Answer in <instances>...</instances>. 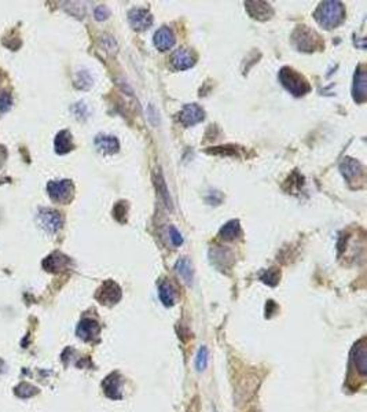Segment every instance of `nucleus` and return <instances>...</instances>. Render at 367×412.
Masks as SVG:
<instances>
[{
	"label": "nucleus",
	"instance_id": "nucleus-1",
	"mask_svg": "<svg viewBox=\"0 0 367 412\" xmlns=\"http://www.w3.org/2000/svg\"><path fill=\"white\" fill-rule=\"evenodd\" d=\"M345 18V10L342 3L340 2H323L322 5L319 6L318 10L315 11V19L318 21L320 27L326 28V29H333L340 25L341 22L344 21Z\"/></svg>",
	"mask_w": 367,
	"mask_h": 412
},
{
	"label": "nucleus",
	"instance_id": "nucleus-27",
	"mask_svg": "<svg viewBox=\"0 0 367 412\" xmlns=\"http://www.w3.org/2000/svg\"><path fill=\"white\" fill-rule=\"evenodd\" d=\"M169 238H171V242H172L173 246H180L183 243V238H181L180 233L177 231L176 228L169 227Z\"/></svg>",
	"mask_w": 367,
	"mask_h": 412
},
{
	"label": "nucleus",
	"instance_id": "nucleus-10",
	"mask_svg": "<svg viewBox=\"0 0 367 412\" xmlns=\"http://www.w3.org/2000/svg\"><path fill=\"white\" fill-rule=\"evenodd\" d=\"M172 65L177 71H185L189 69L191 66L194 65V58L191 55L190 51H187L186 49L176 50L172 55Z\"/></svg>",
	"mask_w": 367,
	"mask_h": 412
},
{
	"label": "nucleus",
	"instance_id": "nucleus-13",
	"mask_svg": "<svg viewBox=\"0 0 367 412\" xmlns=\"http://www.w3.org/2000/svg\"><path fill=\"white\" fill-rule=\"evenodd\" d=\"M246 9L253 18H259V19H266V18H270V15H272L270 5L263 3V2H248Z\"/></svg>",
	"mask_w": 367,
	"mask_h": 412
},
{
	"label": "nucleus",
	"instance_id": "nucleus-25",
	"mask_svg": "<svg viewBox=\"0 0 367 412\" xmlns=\"http://www.w3.org/2000/svg\"><path fill=\"white\" fill-rule=\"evenodd\" d=\"M278 279H279L278 272L275 271L274 268H272V269H268V271H266L263 275H261V281L270 286L277 285V283H278Z\"/></svg>",
	"mask_w": 367,
	"mask_h": 412
},
{
	"label": "nucleus",
	"instance_id": "nucleus-29",
	"mask_svg": "<svg viewBox=\"0 0 367 412\" xmlns=\"http://www.w3.org/2000/svg\"><path fill=\"white\" fill-rule=\"evenodd\" d=\"M127 213V206L124 205V202H120L119 205L114 208V216L116 219L120 221V216H124Z\"/></svg>",
	"mask_w": 367,
	"mask_h": 412
},
{
	"label": "nucleus",
	"instance_id": "nucleus-7",
	"mask_svg": "<svg viewBox=\"0 0 367 412\" xmlns=\"http://www.w3.org/2000/svg\"><path fill=\"white\" fill-rule=\"evenodd\" d=\"M128 21L131 27L136 31H145L151 27L153 24V17L151 14L145 9H133L129 11Z\"/></svg>",
	"mask_w": 367,
	"mask_h": 412
},
{
	"label": "nucleus",
	"instance_id": "nucleus-21",
	"mask_svg": "<svg viewBox=\"0 0 367 412\" xmlns=\"http://www.w3.org/2000/svg\"><path fill=\"white\" fill-rule=\"evenodd\" d=\"M239 234H241V227H239L238 220H231L220 230V237L224 241H234L235 238L239 237Z\"/></svg>",
	"mask_w": 367,
	"mask_h": 412
},
{
	"label": "nucleus",
	"instance_id": "nucleus-20",
	"mask_svg": "<svg viewBox=\"0 0 367 412\" xmlns=\"http://www.w3.org/2000/svg\"><path fill=\"white\" fill-rule=\"evenodd\" d=\"M176 269L177 275L185 281V283L190 285L193 282V267H191V263L189 259H180L176 263Z\"/></svg>",
	"mask_w": 367,
	"mask_h": 412
},
{
	"label": "nucleus",
	"instance_id": "nucleus-9",
	"mask_svg": "<svg viewBox=\"0 0 367 412\" xmlns=\"http://www.w3.org/2000/svg\"><path fill=\"white\" fill-rule=\"evenodd\" d=\"M175 44V35L169 28H161L155 32L154 35V45L159 51H167L172 49Z\"/></svg>",
	"mask_w": 367,
	"mask_h": 412
},
{
	"label": "nucleus",
	"instance_id": "nucleus-30",
	"mask_svg": "<svg viewBox=\"0 0 367 412\" xmlns=\"http://www.w3.org/2000/svg\"><path fill=\"white\" fill-rule=\"evenodd\" d=\"M5 158H6V150L3 146H0V167H2L3 163H5Z\"/></svg>",
	"mask_w": 367,
	"mask_h": 412
},
{
	"label": "nucleus",
	"instance_id": "nucleus-18",
	"mask_svg": "<svg viewBox=\"0 0 367 412\" xmlns=\"http://www.w3.org/2000/svg\"><path fill=\"white\" fill-rule=\"evenodd\" d=\"M73 149L72 135L67 131H61L55 138V150L58 154L69 153Z\"/></svg>",
	"mask_w": 367,
	"mask_h": 412
},
{
	"label": "nucleus",
	"instance_id": "nucleus-19",
	"mask_svg": "<svg viewBox=\"0 0 367 412\" xmlns=\"http://www.w3.org/2000/svg\"><path fill=\"white\" fill-rule=\"evenodd\" d=\"M120 385H121V381L117 375H110L109 378H106V381L103 383V389H105V393H106L110 399H120L121 397V393H120Z\"/></svg>",
	"mask_w": 367,
	"mask_h": 412
},
{
	"label": "nucleus",
	"instance_id": "nucleus-4",
	"mask_svg": "<svg viewBox=\"0 0 367 412\" xmlns=\"http://www.w3.org/2000/svg\"><path fill=\"white\" fill-rule=\"evenodd\" d=\"M37 221L50 234H55L62 227V217L57 211L53 209H41L37 215Z\"/></svg>",
	"mask_w": 367,
	"mask_h": 412
},
{
	"label": "nucleus",
	"instance_id": "nucleus-3",
	"mask_svg": "<svg viewBox=\"0 0 367 412\" xmlns=\"http://www.w3.org/2000/svg\"><path fill=\"white\" fill-rule=\"evenodd\" d=\"M73 185L71 180H55V181H50L47 186V191H49L51 199L59 203H66L73 197Z\"/></svg>",
	"mask_w": 367,
	"mask_h": 412
},
{
	"label": "nucleus",
	"instance_id": "nucleus-14",
	"mask_svg": "<svg viewBox=\"0 0 367 412\" xmlns=\"http://www.w3.org/2000/svg\"><path fill=\"white\" fill-rule=\"evenodd\" d=\"M340 169L341 173H342L348 180L354 179V177H358L359 175H362L363 173L362 165H360L356 159H352V158H345L344 161L341 163Z\"/></svg>",
	"mask_w": 367,
	"mask_h": 412
},
{
	"label": "nucleus",
	"instance_id": "nucleus-23",
	"mask_svg": "<svg viewBox=\"0 0 367 412\" xmlns=\"http://www.w3.org/2000/svg\"><path fill=\"white\" fill-rule=\"evenodd\" d=\"M67 261H69V260H67V257H65V256L57 253V255H53L51 257H49V259H47V261H45V265L49 264L50 269H51V271H54V269H58V268H61V267H63V265H66Z\"/></svg>",
	"mask_w": 367,
	"mask_h": 412
},
{
	"label": "nucleus",
	"instance_id": "nucleus-2",
	"mask_svg": "<svg viewBox=\"0 0 367 412\" xmlns=\"http://www.w3.org/2000/svg\"><path fill=\"white\" fill-rule=\"evenodd\" d=\"M279 80L283 84V87L296 97L305 95L311 91V85L308 81L300 73H297L290 67H283L282 71L279 72Z\"/></svg>",
	"mask_w": 367,
	"mask_h": 412
},
{
	"label": "nucleus",
	"instance_id": "nucleus-11",
	"mask_svg": "<svg viewBox=\"0 0 367 412\" xmlns=\"http://www.w3.org/2000/svg\"><path fill=\"white\" fill-rule=\"evenodd\" d=\"M95 146L101 153L105 154H113L116 151H119V141L116 139L114 136H107V135H99L95 139Z\"/></svg>",
	"mask_w": 367,
	"mask_h": 412
},
{
	"label": "nucleus",
	"instance_id": "nucleus-16",
	"mask_svg": "<svg viewBox=\"0 0 367 412\" xmlns=\"http://www.w3.org/2000/svg\"><path fill=\"white\" fill-rule=\"evenodd\" d=\"M354 360L356 364V369L362 375H366L367 373V351L364 341L359 342L356 348L354 349Z\"/></svg>",
	"mask_w": 367,
	"mask_h": 412
},
{
	"label": "nucleus",
	"instance_id": "nucleus-6",
	"mask_svg": "<svg viewBox=\"0 0 367 412\" xmlns=\"http://www.w3.org/2000/svg\"><path fill=\"white\" fill-rule=\"evenodd\" d=\"M203 110L202 107H199L195 103L191 105H186L181 109L180 114H179V120L185 127H193L195 124H198L199 121L203 120Z\"/></svg>",
	"mask_w": 367,
	"mask_h": 412
},
{
	"label": "nucleus",
	"instance_id": "nucleus-24",
	"mask_svg": "<svg viewBox=\"0 0 367 412\" xmlns=\"http://www.w3.org/2000/svg\"><path fill=\"white\" fill-rule=\"evenodd\" d=\"M208 364V349L205 347H202L198 351V355H197V360H195V365H197V370L198 371H202L207 367Z\"/></svg>",
	"mask_w": 367,
	"mask_h": 412
},
{
	"label": "nucleus",
	"instance_id": "nucleus-5",
	"mask_svg": "<svg viewBox=\"0 0 367 412\" xmlns=\"http://www.w3.org/2000/svg\"><path fill=\"white\" fill-rule=\"evenodd\" d=\"M318 41L319 36L305 27L297 29V32L294 33V43H296L297 49L303 50V51H314L318 47Z\"/></svg>",
	"mask_w": 367,
	"mask_h": 412
},
{
	"label": "nucleus",
	"instance_id": "nucleus-26",
	"mask_svg": "<svg viewBox=\"0 0 367 412\" xmlns=\"http://www.w3.org/2000/svg\"><path fill=\"white\" fill-rule=\"evenodd\" d=\"M13 105V99L10 97L9 94H0V113H6L9 111L10 107Z\"/></svg>",
	"mask_w": 367,
	"mask_h": 412
},
{
	"label": "nucleus",
	"instance_id": "nucleus-15",
	"mask_svg": "<svg viewBox=\"0 0 367 412\" xmlns=\"http://www.w3.org/2000/svg\"><path fill=\"white\" fill-rule=\"evenodd\" d=\"M354 98L356 102H363L366 99V73L362 67H359L355 75Z\"/></svg>",
	"mask_w": 367,
	"mask_h": 412
},
{
	"label": "nucleus",
	"instance_id": "nucleus-12",
	"mask_svg": "<svg viewBox=\"0 0 367 412\" xmlns=\"http://www.w3.org/2000/svg\"><path fill=\"white\" fill-rule=\"evenodd\" d=\"M99 325H98L95 320L91 319H84L81 323L79 325V329H77V334L80 337L85 339V341H89L93 339L94 337H97L99 334Z\"/></svg>",
	"mask_w": 367,
	"mask_h": 412
},
{
	"label": "nucleus",
	"instance_id": "nucleus-22",
	"mask_svg": "<svg viewBox=\"0 0 367 412\" xmlns=\"http://www.w3.org/2000/svg\"><path fill=\"white\" fill-rule=\"evenodd\" d=\"M155 186H157V190H158V193H159V195H161V198H163V201L165 202V205L168 206V208H171L172 205H171V198H169L168 190H167L165 181H164V179H163V176H161L159 172L155 173Z\"/></svg>",
	"mask_w": 367,
	"mask_h": 412
},
{
	"label": "nucleus",
	"instance_id": "nucleus-17",
	"mask_svg": "<svg viewBox=\"0 0 367 412\" xmlns=\"http://www.w3.org/2000/svg\"><path fill=\"white\" fill-rule=\"evenodd\" d=\"M158 294L161 303L164 304L165 307H171L175 304L176 300V291L173 289V286L169 282H161L158 286Z\"/></svg>",
	"mask_w": 367,
	"mask_h": 412
},
{
	"label": "nucleus",
	"instance_id": "nucleus-28",
	"mask_svg": "<svg viewBox=\"0 0 367 412\" xmlns=\"http://www.w3.org/2000/svg\"><path fill=\"white\" fill-rule=\"evenodd\" d=\"M109 14H110V11H109V9H107L106 6H99V7H97V10H95V18H97L98 21L106 19V18L109 17Z\"/></svg>",
	"mask_w": 367,
	"mask_h": 412
},
{
	"label": "nucleus",
	"instance_id": "nucleus-8",
	"mask_svg": "<svg viewBox=\"0 0 367 412\" xmlns=\"http://www.w3.org/2000/svg\"><path fill=\"white\" fill-rule=\"evenodd\" d=\"M121 299V289L114 282H106L98 293V300L102 304H116Z\"/></svg>",
	"mask_w": 367,
	"mask_h": 412
}]
</instances>
